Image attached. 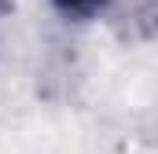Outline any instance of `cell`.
<instances>
[{
  "label": "cell",
  "mask_w": 158,
  "mask_h": 154,
  "mask_svg": "<svg viewBox=\"0 0 158 154\" xmlns=\"http://www.w3.org/2000/svg\"><path fill=\"white\" fill-rule=\"evenodd\" d=\"M52 4H55V11H59L63 18L85 22V18H92V15H99L110 0H52Z\"/></svg>",
  "instance_id": "cell-1"
}]
</instances>
